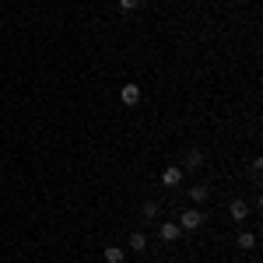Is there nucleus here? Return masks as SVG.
<instances>
[{"label": "nucleus", "instance_id": "nucleus-12", "mask_svg": "<svg viewBox=\"0 0 263 263\" xmlns=\"http://www.w3.org/2000/svg\"><path fill=\"white\" fill-rule=\"evenodd\" d=\"M137 4H141V0H120V7H123V11H134Z\"/></svg>", "mask_w": 263, "mask_h": 263}, {"label": "nucleus", "instance_id": "nucleus-11", "mask_svg": "<svg viewBox=\"0 0 263 263\" xmlns=\"http://www.w3.org/2000/svg\"><path fill=\"white\" fill-rule=\"evenodd\" d=\"M186 165H190V168H197V165H200V151H190V158H186Z\"/></svg>", "mask_w": 263, "mask_h": 263}, {"label": "nucleus", "instance_id": "nucleus-3", "mask_svg": "<svg viewBox=\"0 0 263 263\" xmlns=\"http://www.w3.org/2000/svg\"><path fill=\"white\" fill-rule=\"evenodd\" d=\"M162 182H165V186H179V182H182V168H176V165H172V168H165Z\"/></svg>", "mask_w": 263, "mask_h": 263}, {"label": "nucleus", "instance_id": "nucleus-1", "mask_svg": "<svg viewBox=\"0 0 263 263\" xmlns=\"http://www.w3.org/2000/svg\"><path fill=\"white\" fill-rule=\"evenodd\" d=\"M200 224H203V214H200V211H186V214L179 218V228H200Z\"/></svg>", "mask_w": 263, "mask_h": 263}, {"label": "nucleus", "instance_id": "nucleus-5", "mask_svg": "<svg viewBox=\"0 0 263 263\" xmlns=\"http://www.w3.org/2000/svg\"><path fill=\"white\" fill-rule=\"evenodd\" d=\"M102 256H105V263H123V249H120V246H105Z\"/></svg>", "mask_w": 263, "mask_h": 263}, {"label": "nucleus", "instance_id": "nucleus-9", "mask_svg": "<svg viewBox=\"0 0 263 263\" xmlns=\"http://www.w3.org/2000/svg\"><path fill=\"white\" fill-rule=\"evenodd\" d=\"M239 246H242V249H253V246H256V235H253V232H242V235H239Z\"/></svg>", "mask_w": 263, "mask_h": 263}, {"label": "nucleus", "instance_id": "nucleus-10", "mask_svg": "<svg viewBox=\"0 0 263 263\" xmlns=\"http://www.w3.org/2000/svg\"><path fill=\"white\" fill-rule=\"evenodd\" d=\"M190 197H193V200H207V186H193Z\"/></svg>", "mask_w": 263, "mask_h": 263}, {"label": "nucleus", "instance_id": "nucleus-7", "mask_svg": "<svg viewBox=\"0 0 263 263\" xmlns=\"http://www.w3.org/2000/svg\"><path fill=\"white\" fill-rule=\"evenodd\" d=\"M246 214H249V207H246L242 200H232V218H235V221H242Z\"/></svg>", "mask_w": 263, "mask_h": 263}, {"label": "nucleus", "instance_id": "nucleus-8", "mask_svg": "<svg viewBox=\"0 0 263 263\" xmlns=\"http://www.w3.org/2000/svg\"><path fill=\"white\" fill-rule=\"evenodd\" d=\"M144 218H147V221H158V203H155V200L144 203Z\"/></svg>", "mask_w": 263, "mask_h": 263}, {"label": "nucleus", "instance_id": "nucleus-2", "mask_svg": "<svg viewBox=\"0 0 263 263\" xmlns=\"http://www.w3.org/2000/svg\"><path fill=\"white\" fill-rule=\"evenodd\" d=\"M120 99L126 102V105H137V102H141V88H137V84H123Z\"/></svg>", "mask_w": 263, "mask_h": 263}, {"label": "nucleus", "instance_id": "nucleus-4", "mask_svg": "<svg viewBox=\"0 0 263 263\" xmlns=\"http://www.w3.org/2000/svg\"><path fill=\"white\" fill-rule=\"evenodd\" d=\"M158 235H162L165 242H176V239H179V224H162Z\"/></svg>", "mask_w": 263, "mask_h": 263}, {"label": "nucleus", "instance_id": "nucleus-6", "mask_svg": "<svg viewBox=\"0 0 263 263\" xmlns=\"http://www.w3.org/2000/svg\"><path fill=\"white\" fill-rule=\"evenodd\" d=\"M130 249H134V253H144V249H147V239H144L141 232H134V235H130Z\"/></svg>", "mask_w": 263, "mask_h": 263}]
</instances>
